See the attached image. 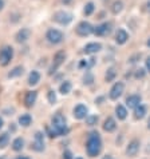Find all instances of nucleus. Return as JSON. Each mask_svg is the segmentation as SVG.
Masks as SVG:
<instances>
[{"instance_id":"obj_42","label":"nucleus","mask_w":150,"mask_h":159,"mask_svg":"<svg viewBox=\"0 0 150 159\" xmlns=\"http://www.w3.org/2000/svg\"><path fill=\"white\" fill-rule=\"evenodd\" d=\"M148 126H149V129H150V119H149V122H148Z\"/></svg>"},{"instance_id":"obj_5","label":"nucleus","mask_w":150,"mask_h":159,"mask_svg":"<svg viewBox=\"0 0 150 159\" xmlns=\"http://www.w3.org/2000/svg\"><path fill=\"white\" fill-rule=\"evenodd\" d=\"M46 38H47V40L50 43H52V44H59L62 40H63V34H62L60 31H58V30L51 28V30L47 31Z\"/></svg>"},{"instance_id":"obj_24","label":"nucleus","mask_w":150,"mask_h":159,"mask_svg":"<svg viewBox=\"0 0 150 159\" xmlns=\"http://www.w3.org/2000/svg\"><path fill=\"white\" fill-rule=\"evenodd\" d=\"M115 76H117V71H115V68H114V67H111V68L107 70L105 79H106V82H113L114 79H115Z\"/></svg>"},{"instance_id":"obj_12","label":"nucleus","mask_w":150,"mask_h":159,"mask_svg":"<svg viewBox=\"0 0 150 159\" xmlns=\"http://www.w3.org/2000/svg\"><path fill=\"white\" fill-rule=\"evenodd\" d=\"M101 50H102V46H101L99 43H89L86 44L85 50H83V52L87 55H92V54H96V52H99Z\"/></svg>"},{"instance_id":"obj_16","label":"nucleus","mask_w":150,"mask_h":159,"mask_svg":"<svg viewBox=\"0 0 150 159\" xmlns=\"http://www.w3.org/2000/svg\"><path fill=\"white\" fill-rule=\"evenodd\" d=\"M36 96H38V92L36 91H28L26 94V98H24V103L27 107H32L34 103L36 102Z\"/></svg>"},{"instance_id":"obj_30","label":"nucleus","mask_w":150,"mask_h":159,"mask_svg":"<svg viewBox=\"0 0 150 159\" xmlns=\"http://www.w3.org/2000/svg\"><path fill=\"white\" fill-rule=\"evenodd\" d=\"M98 122V116L96 115H91V116H86V123L89 126H94Z\"/></svg>"},{"instance_id":"obj_3","label":"nucleus","mask_w":150,"mask_h":159,"mask_svg":"<svg viewBox=\"0 0 150 159\" xmlns=\"http://www.w3.org/2000/svg\"><path fill=\"white\" fill-rule=\"evenodd\" d=\"M54 20L62 25H67L73 21V15L66 11H58V12H55V15H54Z\"/></svg>"},{"instance_id":"obj_34","label":"nucleus","mask_w":150,"mask_h":159,"mask_svg":"<svg viewBox=\"0 0 150 159\" xmlns=\"http://www.w3.org/2000/svg\"><path fill=\"white\" fill-rule=\"evenodd\" d=\"M62 159H73L71 151H68V150H67V151H64V152H63V158H62Z\"/></svg>"},{"instance_id":"obj_7","label":"nucleus","mask_w":150,"mask_h":159,"mask_svg":"<svg viewBox=\"0 0 150 159\" xmlns=\"http://www.w3.org/2000/svg\"><path fill=\"white\" fill-rule=\"evenodd\" d=\"M64 58H66V54L63 51H59V52H56V55L54 56V63H52L51 66V68H50V71H48V74L52 75L56 70H58L62 64H63V61H64Z\"/></svg>"},{"instance_id":"obj_15","label":"nucleus","mask_w":150,"mask_h":159,"mask_svg":"<svg viewBox=\"0 0 150 159\" xmlns=\"http://www.w3.org/2000/svg\"><path fill=\"white\" fill-rule=\"evenodd\" d=\"M141 104V96L139 95H130L126 99V106L129 108H135L137 106Z\"/></svg>"},{"instance_id":"obj_13","label":"nucleus","mask_w":150,"mask_h":159,"mask_svg":"<svg viewBox=\"0 0 150 159\" xmlns=\"http://www.w3.org/2000/svg\"><path fill=\"white\" fill-rule=\"evenodd\" d=\"M74 118L77 119H85L87 116V107L83 104H78L77 107L74 108Z\"/></svg>"},{"instance_id":"obj_14","label":"nucleus","mask_w":150,"mask_h":159,"mask_svg":"<svg viewBox=\"0 0 150 159\" xmlns=\"http://www.w3.org/2000/svg\"><path fill=\"white\" fill-rule=\"evenodd\" d=\"M30 35H31V31L28 28H21L19 32L16 34L15 39H16L17 43H24L27 39H30Z\"/></svg>"},{"instance_id":"obj_4","label":"nucleus","mask_w":150,"mask_h":159,"mask_svg":"<svg viewBox=\"0 0 150 159\" xmlns=\"http://www.w3.org/2000/svg\"><path fill=\"white\" fill-rule=\"evenodd\" d=\"M12 56H14V50L10 46H6L0 51V64L2 66H8L10 61L12 60Z\"/></svg>"},{"instance_id":"obj_27","label":"nucleus","mask_w":150,"mask_h":159,"mask_svg":"<svg viewBox=\"0 0 150 159\" xmlns=\"http://www.w3.org/2000/svg\"><path fill=\"white\" fill-rule=\"evenodd\" d=\"M31 116L28 115V114H26V115H21L20 118H19V123L21 126H24V127H27V126H30L31 125Z\"/></svg>"},{"instance_id":"obj_28","label":"nucleus","mask_w":150,"mask_h":159,"mask_svg":"<svg viewBox=\"0 0 150 159\" xmlns=\"http://www.w3.org/2000/svg\"><path fill=\"white\" fill-rule=\"evenodd\" d=\"M21 74H23V67H15L8 74V78H16V76H20Z\"/></svg>"},{"instance_id":"obj_23","label":"nucleus","mask_w":150,"mask_h":159,"mask_svg":"<svg viewBox=\"0 0 150 159\" xmlns=\"http://www.w3.org/2000/svg\"><path fill=\"white\" fill-rule=\"evenodd\" d=\"M71 88H73L71 83H70V82H63L60 84V87H59V91H60V94L66 95V94H68V92L71 91Z\"/></svg>"},{"instance_id":"obj_26","label":"nucleus","mask_w":150,"mask_h":159,"mask_svg":"<svg viewBox=\"0 0 150 159\" xmlns=\"http://www.w3.org/2000/svg\"><path fill=\"white\" fill-rule=\"evenodd\" d=\"M8 142H10V135H8L7 132H3V134L0 135V148L6 147L8 144Z\"/></svg>"},{"instance_id":"obj_38","label":"nucleus","mask_w":150,"mask_h":159,"mask_svg":"<svg viewBox=\"0 0 150 159\" xmlns=\"http://www.w3.org/2000/svg\"><path fill=\"white\" fill-rule=\"evenodd\" d=\"M3 125H4V122H3V119L0 118V129H2V127H3Z\"/></svg>"},{"instance_id":"obj_39","label":"nucleus","mask_w":150,"mask_h":159,"mask_svg":"<svg viewBox=\"0 0 150 159\" xmlns=\"http://www.w3.org/2000/svg\"><path fill=\"white\" fill-rule=\"evenodd\" d=\"M103 159H113V157H110V155H106V157H103Z\"/></svg>"},{"instance_id":"obj_21","label":"nucleus","mask_w":150,"mask_h":159,"mask_svg":"<svg viewBox=\"0 0 150 159\" xmlns=\"http://www.w3.org/2000/svg\"><path fill=\"white\" fill-rule=\"evenodd\" d=\"M39 80H40V74H39L38 71H32V72L30 74V76H28V84L30 86L38 84Z\"/></svg>"},{"instance_id":"obj_41","label":"nucleus","mask_w":150,"mask_h":159,"mask_svg":"<svg viewBox=\"0 0 150 159\" xmlns=\"http://www.w3.org/2000/svg\"><path fill=\"white\" fill-rule=\"evenodd\" d=\"M17 159H28V158H26V157H19Z\"/></svg>"},{"instance_id":"obj_2","label":"nucleus","mask_w":150,"mask_h":159,"mask_svg":"<svg viewBox=\"0 0 150 159\" xmlns=\"http://www.w3.org/2000/svg\"><path fill=\"white\" fill-rule=\"evenodd\" d=\"M52 127H54L55 135H63L67 132V127H66V118L62 114H55L52 116Z\"/></svg>"},{"instance_id":"obj_20","label":"nucleus","mask_w":150,"mask_h":159,"mask_svg":"<svg viewBox=\"0 0 150 159\" xmlns=\"http://www.w3.org/2000/svg\"><path fill=\"white\" fill-rule=\"evenodd\" d=\"M145 115H146V107H145V106L139 104L134 108V118L135 119H142V118H145Z\"/></svg>"},{"instance_id":"obj_37","label":"nucleus","mask_w":150,"mask_h":159,"mask_svg":"<svg viewBox=\"0 0 150 159\" xmlns=\"http://www.w3.org/2000/svg\"><path fill=\"white\" fill-rule=\"evenodd\" d=\"M3 7H4V0H0V11L3 10Z\"/></svg>"},{"instance_id":"obj_35","label":"nucleus","mask_w":150,"mask_h":159,"mask_svg":"<svg viewBox=\"0 0 150 159\" xmlns=\"http://www.w3.org/2000/svg\"><path fill=\"white\" fill-rule=\"evenodd\" d=\"M146 70L150 72V58H148V59H146Z\"/></svg>"},{"instance_id":"obj_29","label":"nucleus","mask_w":150,"mask_h":159,"mask_svg":"<svg viewBox=\"0 0 150 159\" xmlns=\"http://www.w3.org/2000/svg\"><path fill=\"white\" fill-rule=\"evenodd\" d=\"M83 12H85L86 16H90L92 12H94V3H91V2L87 3L85 6V10H83Z\"/></svg>"},{"instance_id":"obj_25","label":"nucleus","mask_w":150,"mask_h":159,"mask_svg":"<svg viewBox=\"0 0 150 159\" xmlns=\"http://www.w3.org/2000/svg\"><path fill=\"white\" fill-rule=\"evenodd\" d=\"M23 146H24V140L21 138H16L14 142H12V148H14L15 151H20V150L23 148Z\"/></svg>"},{"instance_id":"obj_32","label":"nucleus","mask_w":150,"mask_h":159,"mask_svg":"<svg viewBox=\"0 0 150 159\" xmlns=\"http://www.w3.org/2000/svg\"><path fill=\"white\" fill-rule=\"evenodd\" d=\"M47 98H48V102H50V103H55V100H56V95H55V92H54V91H48Z\"/></svg>"},{"instance_id":"obj_22","label":"nucleus","mask_w":150,"mask_h":159,"mask_svg":"<svg viewBox=\"0 0 150 159\" xmlns=\"http://www.w3.org/2000/svg\"><path fill=\"white\" fill-rule=\"evenodd\" d=\"M122 10H123V3L121 0H115V2L111 4V12L114 15H118L120 12H122Z\"/></svg>"},{"instance_id":"obj_17","label":"nucleus","mask_w":150,"mask_h":159,"mask_svg":"<svg viewBox=\"0 0 150 159\" xmlns=\"http://www.w3.org/2000/svg\"><path fill=\"white\" fill-rule=\"evenodd\" d=\"M127 39H129V35H127V32L125 30H122L120 28L117 31V34H115V42L118 44H125L127 42Z\"/></svg>"},{"instance_id":"obj_33","label":"nucleus","mask_w":150,"mask_h":159,"mask_svg":"<svg viewBox=\"0 0 150 159\" xmlns=\"http://www.w3.org/2000/svg\"><path fill=\"white\" fill-rule=\"evenodd\" d=\"M145 76V71L142 68H139V70H137V72H135V78L137 79H139V78H143Z\"/></svg>"},{"instance_id":"obj_18","label":"nucleus","mask_w":150,"mask_h":159,"mask_svg":"<svg viewBox=\"0 0 150 159\" xmlns=\"http://www.w3.org/2000/svg\"><path fill=\"white\" fill-rule=\"evenodd\" d=\"M115 129H117V123H115V120H114L113 118H107V119H106L105 123H103V130H105V131H107V132H113Z\"/></svg>"},{"instance_id":"obj_8","label":"nucleus","mask_w":150,"mask_h":159,"mask_svg":"<svg viewBox=\"0 0 150 159\" xmlns=\"http://www.w3.org/2000/svg\"><path fill=\"white\" fill-rule=\"evenodd\" d=\"M123 88H125V86H123V83H122V82H117L115 84H114V86L111 87V90H110V92H109L110 99L117 100V99H118V98H120V96L122 95Z\"/></svg>"},{"instance_id":"obj_43","label":"nucleus","mask_w":150,"mask_h":159,"mask_svg":"<svg viewBox=\"0 0 150 159\" xmlns=\"http://www.w3.org/2000/svg\"><path fill=\"white\" fill-rule=\"evenodd\" d=\"M148 46L150 47V39H149V40H148Z\"/></svg>"},{"instance_id":"obj_40","label":"nucleus","mask_w":150,"mask_h":159,"mask_svg":"<svg viewBox=\"0 0 150 159\" xmlns=\"http://www.w3.org/2000/svg\"><path fill=\"white\" fill-rule=\"evenodd\" d=\"M146 6H148V10L150 11V0H149V2H148V4H146Z\"/></svg>"},{"instance_id":"obj_1","label":"nucleus","mask_w":150,"mask_h":159,"mask_svg":"<svg viewBox=\"0 0 150 159\" xmlns=\"http://www.w3.org/2000/svg\"><path fill=\"white\" fill-rule=\"evenodd\" d=\"M86 150H87L89 157L99 155L101 150H102V140H101L98 132H91L90 134L89 139H87V143H86Z\"/></svg>"},{"instance_id":"obj_36","label":"nucleus","mask_w":150,"mask_h":159,"mask_svg":"<svg viewBox=\"0 0 150 159\" xmlns=\"http://www.w3.org/2000/svg\"><path fill=\"white\" fill-rule=\"evenodd\" d=\"M62 3H63V4H71L73 0H62Z\"/></svg>"},{"instance_id":"obj_19","label":"nucleus","mask_w":150,"mask_h":159,"mask_svg":"<svg viewBox=\"0 0 150 159\" xmlns=\"http://www.w3.org/2000/svg\"><path fill=\"white\" fill-rule=\"evenodd\" d=\"M115 115H117V118L120 119V120L126 119V116H127V110H126V107H123L122 104H118L117 107H115Z\"/></svg>"},{"instance_id":"obj_31","label":"nucleus","mask_w":150,"mask_h":159,"mask_svg":"<svg viewBox=\"0 0 150 159\" xmlns=\"http://www.w3.org/2000/svg\"><path fill=\"white\" fill-rule=\"evenodd\" d=\"M83 80H85V82H83L85 84H91V83L94 82V76H92V75H91L90 72H87V74L85 75V76H83Z\"/></svg>"},{"instance_id":"obj_9","label":"nucleus","mask_w":150,"mask_h":159,"mask_svg":"<svg viewBox=\"0 0 150 159\" xmlns=\"http://www.w3.org/2000/svg\"><path fill=\"white\" fill-rule=\"evenodd\" d=\"M110 32H111V24L110 23H102L94 28V34L96 36H107Z\"/></svg>"},{"instance_id":"obj_11","label":"nucleus","mask_w":150,"mask_h":159,"mask_svg":"<svg viewBox=\"0 0 150 159\" xmlns=\"http://www.w3.org/2000/svg\"><path fill=\"white\" fill-rule=\"evenodd\" d=\"M138 151H139V142L137 139L131 140V142L129 143V146L126 147V154L129 157H135Z\"/></svg>"},{"instance_id":"obj_6","label":"nucleus","mask_w":150,"mask_h":159,"mask_svg":"<svg viewBox=\"0 0 150 159\" xmlns=\"http://www.w3.org/2000/svg\"><path fill=\"white\" fill-rule=\"evenodd\" d=\"M92 32H94V27H92L89 21H81L77 27V34L79 36H89Z\"/></svg>"},{"instance_id":"obj_10","label":"nucleus","mask_w":150,"mask_h":159,"mask_svg":"<svg viewBox=\"0 0 150 159\" xmlns=\"http://www.w3.org/2000/svg\"><path fill=\"white\" fill-rule=\"evenodd\" d=\"M32 148L35 151H42V150L45 148V139H43L42 132H36V134H35V140H34Z\"/></svg>"}]
</instances>
